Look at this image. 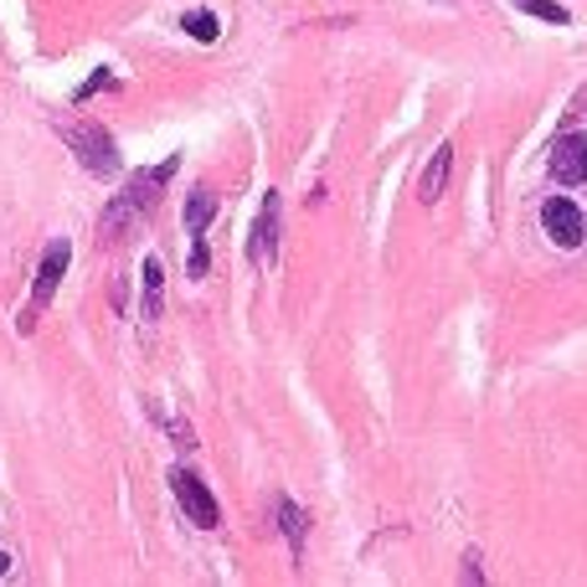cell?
I'll return each mask as SVG.
<instances>
[{"mask_svg": "<svg viewBox=\"0 0 587 587\" xmlns=\"http://www.w3.org/2000/svg\"><path fill=\"white\" fill-rule=\"evenodd\" d=\"M551 176L562 180V186H577V180H587V135L583 129H567V135L551 139Z\"/></svg>", "mask_w": 587, "mask_h": 587, "instance_id": "6da1fadb", "label": "cell"}, {"mask_svg": "<svg viewBox=\"0 0 587 587\" xmlns=\"http://www.w3.org/2000/svg\"><path fill=\"white\" fill-rule=\"evenodd\" d=\"M5 572H11V557H5V551H0V577H5Z\"/></svg>", "mask_w": 587, "mask_h": 587, "instance_id": "5bb4252c", "label": "cell"}, {"mask_svg": "<svg viewBox=\"0 0 587 587\" xmlns=\"http://www.w3.org/2000/svg\"><path fill=\"white\" fill-rule=\"evenodd\" d=\"M67 139L78 145V160L88 165V171H98V176H114L118 171V150H114V139L103 135V129L83 124V129H67Z\"/></svg>", "mask_w": 587, "mask_h": 587, "instance_id": "3957f363", "label": "cell"}, {"mask_svg": "<svg viewBox=\"0 0 587 587\" xmlns=\"http://www.w3.org/2000/svg\"><path fill=\"white\" fill-rule=\"evenodd\" d=\"M541 227H547V237L557 248H577L583 242V212L572 207L567 196H551L547 207H541Z\"/></svg>", "mask_w": 587, "mask_h": 587, "instance_id": "277c9868", "label": "cell"}, {"mask_svg": "<svg viewBox=\"0 0 587 587\" xmlns=\"http://www.w3.org/2000/svg\"><path fill=\"white\" fill-rule=\"evenodd\" d=\"M278 515H284V530H289V547L299 551V547H304V510L294 505V500H284V505H278Z\"/></svg>", "mask_w": 587, "mask_h": 587, "instance_id": "8fae6325", "label": "cell"}, {"mask_svg": "<svg viewBox=\"0 0 587 587\" xmlns=\"http://www.w3.org/2000/svg\"><path fill=\"white\" fill-rule=\"evenodd\" d=\"M171 489H176L180 510H186V515H191V521H196V526H201V530H212L216 521H222V515H216L212 489L201 485V479H196L191 470H176V474H171Z\"/></svg>", "mask_w": 587, "mask_h": 587, "instance_id": "7a4b0ae2", "label": "cell"}, {"mask_svg": "<svg viewBox=\"0 0 587 587\" xmlns=\"http://www.w3.org/2000/svg\"><path fill=\"white\" fill-rule=\"evenodd\" d=\"M186 32H191L196 41H216V16L212 11H191V16H186Z\"/></svg>", "mask_w": 587, "mask_h": 587, "instance_id": "7c38bea8", "label": "cell"}, {"mask_svg": "<svg viewBox=\"0 0 587 587\" xmlns=\"http://www.w3.org/2000/svg\"><path fill=\"white\" fill-rule=\"evenodd\" d=\"M274 233H278V196H268V201H263V216H258L253 263H274Z\"/></svg>", "mask_w": 587, "mask_h": 587, "instance_id": "52a82bcc", "label": "cell"}, {"mask_svg": "<svg viewBox=\"0 0 587 587\" xmlns=\"http://www.w3.org/2000/svg\"><path fill=\"white\" fill-rule=\"evenodd\" d=\"M449 165H453V145H438V155H433V165L423 171V186H417L423 207H433V201L444 196V186H449Z\"/></svg>", "mask_w": 587, "mask_h": 587, "instance_id": "8992f818", "label": "cell"}, {"mask_svg": "<svg viewBox=\"0 0 587 587\" xmlns=\"http://www.w3.org/2000/svg\"><path fill=\"white\" fill-rule=\"evenodd\" d=\"M67 258H73V248H67V242H52V248H47V258H41V274H37V310L47 304V299H52L62 268H67Z\"/></svg>", "mask_w": 587, "mask_h": 587, "instance_id": "5b68a950", "label": "cell"}, {"mask_svg": "<svg viewBox=\"0 0 587 587\" xmlns=\"http://www.w3.org/2000/svg\"><path fill=\"white\" fill-rule=\"evenodd\" d=\"M207 216H212V191H207V186H196V191H191V212H186V227L201 233V227H207Z\"/></svg>", "mask_w": 587, "mask_h": 587, "instance_id": "30bf717a", "label": "cell"}, {"mask_svg": "<svg viewBox=\"0 0 587 587\" xmlns=\"http://www.w3.org/2000/svg\"><path fill=\"white\" fill-rule=\"evenodd\" d=\"M160 284H165V278H160V263L150 258V263H145V314H150V320H160Z\"/></svg>", "mask_w": 587, "mask_h": 587, "instance_id": "9c48e42d", "label": "cell"}, {"mask_svg": "<svg viewBox=\"0 0 587 587\" xmlns=\"http://www.w3.org/2000/svg\"><path fill=\"white\" fill-rule=\"evenodd\" d=\"M587 114V88H583V93H577V98H572V109H567V124H577V118H583Z\"/></svg>", "mask_w": 587, "mask_h": 587, "instance_id": "4fadbf2b", "label": "cell"}, {"mask_svg": "<svg viewBox=\"0 0 587 587\" xmlns=\"http://www.w3.org/2000/svg\"><path fill=\"white\" fill-rule=\"evenodd\" d=\"M515 11H526L536 21H551V26H567V11L557 0H515Z\"/></svg>", "mask_w": 587, "mask_h": 587, "instance_id": "ba28073f", "label": "cell"}]
</instances>
